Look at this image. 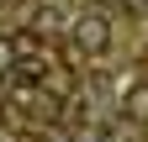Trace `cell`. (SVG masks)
I'll use <instances>...</instances> for the list:
<instances>
[{"mask_svg": "<svg viewBox=\"0 0 148 142\" xmlns=\"http://www.w3.org/2000/svg\"><path fill=\"white\" fill-rule=\"evenodd\" d=\"M69 37H74V47H79L85 58H106L111 53V21L101 11H85V16L69 21Z\"/></svg>", "mask_w": 148, "mask_h": 142, "instance_id": "obj_1", "label": "cell"}, {"mask_svg": "<svg viewBox=\"0 0 148 142\" xmlns=\"http://www.w3.org/2000/svg\"><path fill=\"white\" fill-rule=\"evenodd\" d=\"M122 111L132 116V121H148V79H143V84H127V95H122Z\"/></svg>", "mask_w": 148, "mask_h": 142, "instance_id": "obj_2", "label": "cell"}, {"mask_svg": "<svg viewBox=\"0 0 148 142\" xmlns=\"http://www.w3.org/2000/svg\"><path fill=\"white\" fill-rule=\"evenodd\" d=\"M58 26H64V11H58V5H37V11H32V32L48 37V32H58Z\"/></svg>", "mask_w": 148, "mask_h": 142, "instance_id": "obj_3", "label": "cell"}]
</instances>
